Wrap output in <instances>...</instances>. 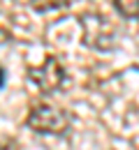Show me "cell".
I'll use <instances>...</instances> for the list:
<instances>
[{"label":"cell","mask_w":139,"mask_h":150,"mask_svg":"<svg viewBox=\"0 0 139 150\" xmlns=\"http://www.w3.org/2000/svg\"><path fill=\"white\" fill-rule=\"evenodd\" d=\"M0 150H21V146L16 141H12V139H2L0 141Z\"/></svg>","instance_id":"8992f818"},{"label":"cell","mask_w":139,"mask_h":150,"mask_svg":"<svg viewBox=\"0 0 139 150\" xmlns=\"http://www.w3.org/2000/svg\"><path fill=\"white\" fill-rule=\"evenodd\" d=\"M28 76L42 93H56L65 83V69H63V65H60V60L56 56H46L44 65L30 67Z\"/></svg>","instance_id":"7a4b0ae2"},{"label":"cell","mask_w":139,"mask_h":150,"mask_svg":"<svg viewBox=\"0 0 139 150\" xmlns=\"http://www.w3.org/2000/svg\"><path fill=\"white\" fill-rule=\"evenodd\" d=\"M81 23H83V42L88 46H95V49H104L100 39H104L107 46H111V30L107 25V21L100 19V16H93V14H86L81 16Z\"/></svg>","instance_id":"3957f363"},{"label":"cell","mask_w":139,"mask_h":150,"mask_svg":"<svg viewBox=\"0 0 139 150\" xmlns=\"http://www.w3.org/2000/svg\"><path fill=\"white\" fill-rule=\"evenodd\" d=\"M26 125L40 134H65L70 129V115L60 106L53 104H37L26 115Z\"/></svg>","instance_id":"6da1fadb"},{"label":"cell","mask_w":139,"mask_h":150,"mask_svg":"<svg viewBox=\"0 0 139 150\" xmlns=\"http://www.w3.org/2000/svg\"><path fill=\"white\" fill-rule=\"evenodd\" d=\"M114 7L125 19H139V0H114Z\"/></svg>","instance_id":"277c9868"},{"label":"cell","mask_w":139,"mask_h":150,"mask_svg":"<svg viewBox=\"0 0 139 150\" xmlns=\"http://www.w3.org/2000/svg\"><path fill=\"white\" fill-rule=\"evenodd\" d=\"M30 7L35 12H49V9H58V7H65L70 0H28Z\"/></svg>","instance_id":"5b68a950"}]
</instances>
